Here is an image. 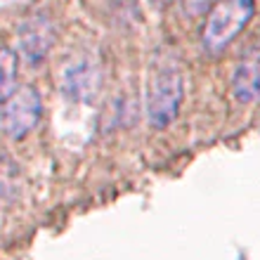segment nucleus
<instances>
[{
    "label": "nucleus",
    "instance_id": "f257e3e1",
    "mask_svg": "<svg viewBox=\"0 0 260 260\" xmlns=\"http://www.w3.org/2000/svg\"><path fill=\"white\" fill-rule=\"evenodd\" d=\"M185 100V76L178 55L171 48H158L147 69V121L164 130L178 118Z\"/></svg>",
    "mask_w": 260,
    "mask_h": 260
},
{
    "label": "nucleus",
    "instance_id": "f03ea898",
    "mask_svg": "<svg viewBox=\"0 0 260 260\" xmlns=\"http://www.w3.org/2000/svg\"><path fill=\"white\" fill-rule=\"evenodd\" d=\"M255 14V0H218L206 12L201 26V48L211 57L222 55Z\"/></svg>",
    "mask_w": 260,
    "mask_h": 260
},
{
    "label": "nucleus",
    "instance_id": "7ed1b4c3",
    "mask_svg": "<svg viewBox=\"0 0 260 260\" xmlns=\"http://www.w3.org/2000/svg\"><path fill=\"white\" fill-rule=\"evenodd\" d=\"M43 118V97L34 85H19L0 104V133L7 140H24Z\"/></svg>",
    "mask_w": 260,
    "mask_h": 260
},
{
    "label": "nucleus",
    "instance_id": "20e7f679",
    "mask_svg": "<svg viewBox=\"0 0 260 260\" xmlns=\"http://www.w3.org/2000/svg\"><path fill=\"white\" fill-rule=\"evenodd\" d=\"M102 67L95 57H71L59 69V90L74 102H92L102 90Z\"/></svg>",
    "mask_w": 260,
    "mask_h": 260
},
{
    "label": "nucleus",
    "instance_id": "39448f33",
    "mask_svg": "<svg viewBox=\"0 0 260 260\" xmlns=\"http://www.w3.org/2000/svg\"><path fill=\"white\" fill-rule=\"evenodd\" d=\"M57 43L55 21L45 12H34L17 28V55L31 67L45 62L52 45Z\"/></svg>",
    "mask_w": 260,
    "mask_h": 260
},
{
    "label": "nucleus",
    "instance_id": "423d86ee",
    "mask_svg": "<svg viewBox=\"0 0 260 260\" xmlns=\"http://www.w3.org/2000/svg\"><path fill=\"white\" fill-rule=\"evenodd\" d=\"M232 95L241 104L260 102V52L244 57L232 71Z\"/></svg>",
    "mask_w": 260,
    "mask_h": 260
},
{
    "label": "nucleus",
    "instance_id": "0eeeda50",
    "mask_svg": "<svg viewBox=\"0 0 260 260\" xmlns=\"http://www.w3.org/2000/svg\"><path fill=\"white\" fill-rule=\"evenodd\" d=\"M17 76H19V55H17V50L0 45V104L19 88Z\"/></svg>",
    "mask_w": 260,
    "mask_h": 260
},
{
    "label": "nucleus",
    "instance_id": "6e6552de",
    "mask_svg": "<svg viewBox=\"0 0 260 260\" xmlns=\"http://www.w3.org/2000/svg\"><path fill=\"white\" fill-rule=\"evenodd\" d=\"M5 164V158H0V201H7L10 197H17V171H12L10 175H7V168L12 164H7V166H3Z\"/></svg>",
    "mask_w": 260,
    "mask_h": 260
},
{
    "label": "nucleus",
    "instance_id": "1a4fd4ad",
    "mask_svg": "<svg viewBox=\"0 0 260 260\" xmlns=\"http://www.w3.org/2000/svg\"><path fill=\"white\" fill-rule=\"evenodd\" d=\"M211 5H213V0H180V7H182L185 17H189V19L204 17L211 10Z\"/></svg>",
    "mask_w": 260,
    "mask_h": 260
},
{
    "label": "nucleus",
    "instance_id": "9d476101",
    "mask_svg": "<svg viewBox=\"0 0 260 260\" xmlns=\"http://www.w3.org/2000/svg\"><path fill=\"white\" fill-rule=\"evenodd\" d=\"M151 3H154V5H161V7H164V5H171L173 0H151Z\"/></svg>",
    "mask_w": 260,
    "mask_h": 260
}]
</instances>
